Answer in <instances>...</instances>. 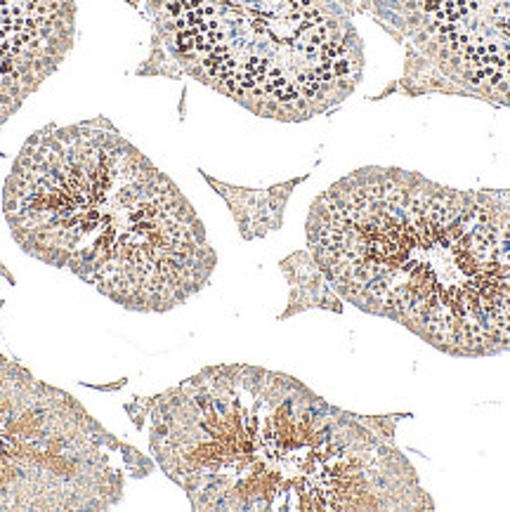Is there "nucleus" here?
Here are the masks:
<instances>
[{"instance_id":"423d86ee","label":"nucleus","mask_w":510,"mask_h":512,"mask_svg":"<svg viewBox=\"0 0 510 512\" xmlns=\"http://www.w3.org/2000/svg\"><path fill=\"white\" fill-rule=\"evenodd\" d=\"M411 36L456 93L510 109V0H418Z\"/></svg>"},{"instance_id":"20e7f679","label":"nucleus","mask_w":510,"mask_h":512,"mask_svg":"<svg viewBox=\"0 0 510 512\" xmlns=\"http://www.w3.org/2000/svg\"><path fill=\"white\" fill-rule=\"evenodd\" d=\"M182 71L255 116L298 123L345 102L362 43L326 0H156Z\"/></svg>"},{"instance_id":"39448f33","label":"nucleus","mask_w":510,"mask_h":512,"mask_svg":"<svg viewBox=\"0 0 510 512\" xmlns=\"http://www.w3.org/2000/svg\"><path fill=\"white\" fill-rule=\"evenodd\" d=\"M140 451L74 395L0 352V512H85L121 503Z\"/></svg>"},{"instance_id":"7ed1b4c3","label":"nucleus","mask_w":510,"mask_h":512,"mask_svg":"<svg viewBox=\"0 0 510 512\" xmlns=\"http://www.w3.org/2000/svg\"><path fill=\"white\" fill-rule=\"evenodd\" d=\"M3 210L24 253L130 312L185 305L218 262L178 185L104 118L38 130L5 180Z\"/></svg>"},{"instance_id":"0eeeda50","label":"nucleus","mask_w":510,"mask_h":512,"mask_svg":"<svg viewBox=\"0 0 510 512\" xmlns=\"http://www.w3.org/2000/svg\"><path fill=\"white\" fill-rule=\"evenodd\" d=\"M74 43V0H0V130Z\"/></svg>"},{"instance_id":"f03ea898","label":"nucleus","mask_w":510,"mask_h":512,"mask_svg":"<svg viewBox=\"0 0 510 512\" xmlns=\"http://www.w3.org/2000/svg\"><path fill=\"white\" fill-rule=\"evenodd\" d=\"M307 246L357 310L449 357L510 352V192L362 168L312 203Z\"/></svg>"},{"instance_id":"f257e3e1","label":"nucleus","mask_w":510,"mask_h":512,"mask_svg":"<svg viewBox=\"0 0 510 512\" xmlns=\"http://www.w3.org/2000/svg\"><path fill=\"white\" fill-rule=\"evenodd\" d=\"M147 409L154 461L199 512L435 508L392 420L338 409L286 373L208 366Z\"/></svg>"}]
</instances>
